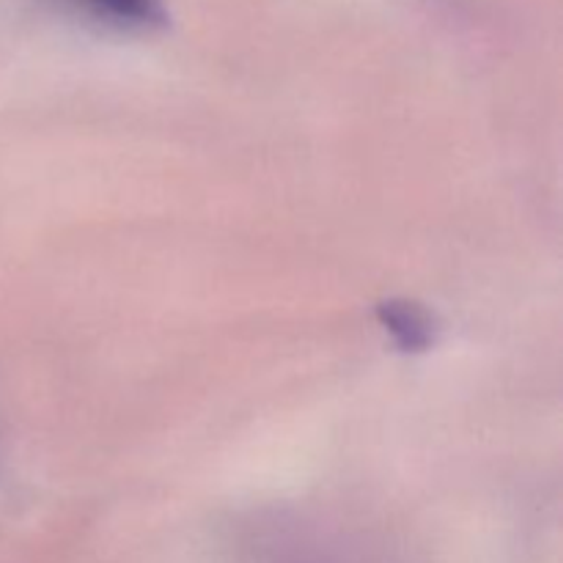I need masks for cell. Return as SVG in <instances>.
Instances as JSON below:
<instances>
[{
    "label": "cell",
    "mask_w": 563,
    "mask_h": 563,
    "mask_svg": "<svg viewBox=\"0 0 563 563\" xmlns=\"http://www.w3.org/2000/svg\"><path fill=\"white\" fill-rule=\"evenodd\" d=\"M88 11L119 22H152L157 16V0H77Z\"/></svg>",
    "instance_id": "cell-1"
}]
</instances>
